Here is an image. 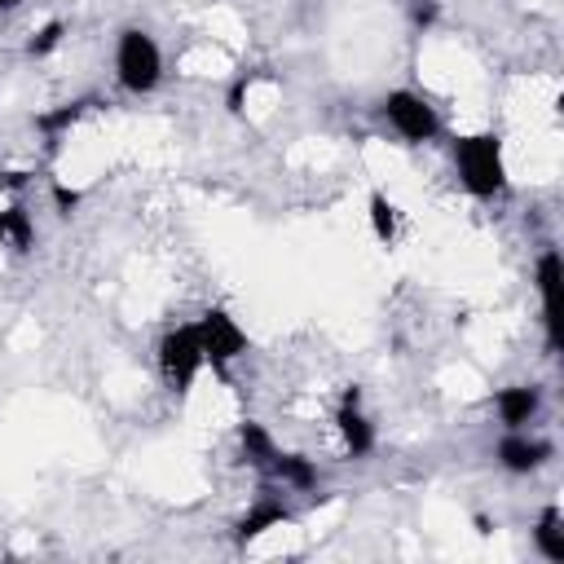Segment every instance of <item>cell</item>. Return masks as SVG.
I'll list each match as a JSON object with an SVG mask.
<instances>
[{
    "mask_svg": "<svg viewBox=\"0 0 564 564\" xmlns=\"http://www.w3.org/2000/svg\"><path fill=\"white\" fill-rule=\"evenodd\" d=\"M454 167L471 198H494L507 189V159L498 132H467L454 137Z\"/></svg>",
    "mask_w": 564,
    "mask_h": 564,
    "instance_id": "obj_1",
    "label": "cell"
},
{
    "mask_svg": "<svg viewBox=\"0 0 564 564\" xmlns=\"http://www.w3.org/2000/svg\"><path fill=\"white\" fill-rule=\"evenodd\" d=\"M115 79L128 88V93H154L159 79H163V53L154 44L150 31L141 26H123L115 35Z\"/></svg>",
    "mask_w": 564,
    "mask_h": 564,
    "instance_id": "obj_2",
    "label": "cell"
},
{
    "mask_svg": "<svg viewBox=\"0 0 564 564\" xmlns=\"http://www.w3.org/2000/svg\"><path fill=\"white\" fill-rule=\"evenodd\" d=\"M203 366L207 361H203V339H198V326L194 322H181V326L163 330V339H159V375H163V383L176 397H185L194 388V379H198Z\"/></svg>",
    "mask_w": 564,
    "mask_h": 564,
    "instance_id": "obj_3",
    "label": "cell"
},
{
    "mask_svg": "<svg viewBox=\"0 0 564 564\" xmlns=\"http://www.w3.org/2000/svg\"><path fill=\"white\" fill-rule=\"evenodd\" d=\"M379 110H383L388 128H392L401 141H410V145H423V141H436V137H441V115H436V106H432L423 93L392 88V93L379 101Z\"/></svg>",
    "mask_w": 564,
    "mask_h": 564,
    "instance_id": "obj_4",
    "label": "cell"
},
{
    "mask_svg": "<svg viewBox=\"0 0 564 564\" xmlns=\"http://www.w3.org/2000/svg\"><path fill=\"white\" fill-rule=\"evenodd\" d=\"M194 326H198V339H203V361H207L216 375H225L229 361H238V357L247 352V330L234 322V313L207 308Z\"/></svg>",
    "mask_w": 564,
    "mask_h": 564,
    "instance_id": "obj_5",
    "label": "cell"
},
{
    "mask_svg": "<svg viewBox=\"0 0 564 564\" xmlns=\"http://www.w3.org/2000/svg\"><path fill=\"white\" fill-rule=\"evenodd\" d=\"M295 520V511L282 502V498H273V494H260L238 520H234V546H251L256 538H264L269 529H282V524H291Z\"/></svg>",
    "mask_w": 564,
    "mask_h": 564,
    "instance_id": "obj_6",
    "label": "cell"
},
{
    "mask_svg": "<svg viewBox=\"0 0 564 564\" xmlns=\"http://www.w3.org/2000/svg\"><path fill=\"white\" fill-rule=\"evenodd\" d=\"M335 427H339V436H344V449H348L352 458H366V454L375 449V427H370V419L361 414V388H357V383L339 392Z\"/></svg>",
    "mask_w": 564,
    "mask_h": 564,
    "instance_id": "obj_7",
    "label": "cell"
},
{
    "mask_svg": "<svg viewBox=\"0 0 564 564\" xmlns=\"http://www.w3.org/2000/svg\"><path fill=\"white\" fill-rule=\"evenodd\" d=\"M551 454H555V445H551V441H538V436H524V427L507 432V436L498 441V449H494L498 467L511 471V476H529V471H538Z\"/></svg>",
    "mask_w": 564,
    "mask_h": 564,
    "instance_id": "obj_8",
    "label": "cell"
},
{
    "mask_svg": "<svg viewBox=\"0 0 564 564\" xmlns=\"http://www.w3.org/2000/svg\"><path fill=\"white\" fill-rule=\"evenodd\" d=\"M560 278H564V264H560V251L546 247L538 256V269H533V282H538V300H542V322H546V348L555 352L560 348V308H555V295H560Z\"/></svg>",
    "mask_w": 564,
    "mask_h": 564,
    "instance_id": "obj_9",
    "label": "cell"
},
{
    "mask_svg": "<svg viewBox=\"0 0 564 564\" xmlns=\"http://www.w3.org/2000/svg\"><path fill=\"white\" fill-rule=\"evenodd\" d=\"M494 410H498L502 427L516 432V427H524V423L538 419V410H542V388H538V383H507V388L494 392Z\"/></svg>",
    "mask_w": 564,
    "mask_h": 564,
    "instance_id": "obj_10",
    "label": "cell"
},
{
    "mask_svg": "<svg viewBox=\"0 0 564 564\" xmlns=\"http://www.w3.org/2000/svg\"><path fill=\"white\" fill-rule=\"evenodd\" d=\"M269 476L282 480L286 489H295V494L317 489V463H313L308 454H295V449H278V454L269 458Z\"/></svg>",
    "mask_w": 564,
    "mask_h": 564,
    "instance_id": "obj_11",
    "label": "cell"
},
{
    "mask_svg": "<svg viewBox=\"0 0 564 564\" xmlns=\"http://www.w3.org/2000/svg\"><path fill=\"white\" fill-rule=\"evenodd\" d=\"M533 546H538V555L546 564H564V511L555 502L542 507V516L533 524Z\"/></svg>",
    "mask_w": 564,
    "mask_h": 564,
    "instance_id": "obj_12",
    "label": "cell"
},
{
    "mask_svg": "<svg viewBox=\"0 0 564 564\" xmlns=\"http://www.w3.org/2000/svg\"><path fill=\"white\" fill-rule=\"evenodd\" d=\"M238 449H242V458H247L256 471H269V458L278 454V441L269 436V427H264V423L242 419V423H238Z\"/></svg>",
    "mask_w": 564,
    "mask_h": 564,
    "instance_id": "obj_13",
    "label": "cell"
},
{
    "mask_svg": "<svg viewBox=\"0 0 564 564\" xmlns=\"http://www.w3.org/2000/svg\"><path fill=\"white\" fill-rule=\"evenodd\" d=\"M97 106V97H75V101H62V106H53V110H44V115H35V132H44L48 141H57L66 128H75L88 110Z\"/></svg>",
    "mask_w": 564,
    "mask_h": 564,
    "instance_id": "obj_14",
    "label": "cell"
},
{
    "mask_svg": "<svg viewBox=\"0 0 564 564\" xmlns=\"http://www.w3.org/2000/svg\"><path fill=\"white\" fill-rule=\"evenodd\" d=\"M0 242L9 251H18V256H26L35 247V220H31V212L22 203H13V207L0 212Z\"/></svg>",
    "mask_w": 564,
    "mask_h": 564,
    "instance_id": "obj_15",
    "label": "cell"
},
{
    "mask_svg": "<svg viewBox=\"0 0 564 564\" xmlns=\"http://www.w3.org/2000/svg\"><path fill=\"white\" fill-rule=\"evenodd\" d=\"M366 212H370V229H375V238H379L383 247H392V242H397V229H401V212H397V203H392L383 189H370Z\"/></svg>",
    "mask_w": 564,
    "mask_h": 564,
    "instance_id": "obj_16",
    "label": "cell"
},
{
    "mask_svg": "<svg viewBox=\"0 0 564 564\" xmlns=\"http://www.w3.org/2000/svg\"><path fill=\"white\" fill-rule=\"evenodd\" d=\"M62 40H66V22H62V18H53V22H44V26L26 40V57H48Z\"/></svg>",
    "mask_w": 564,
    "mask_h": 564,
    "instance_id": "obj_17",
    "label": "cell"
},
{
    "mask_svg": "<svg viewBox=\"0 0 564 564\" xmlns=\"http://www.w3.org/2000/svg\"><path fill=\"white\" fill-rule=\"evenodd\" d=\"M48 194H53V207H57V216H75V212H79V203H84V189H75V185H62V181H53V185H48Z\"/></svg>",
    "mask_w": 564,
    "mask_h": 564,
    "instance_id": "obj_18",
    "label": "cell"
},
{
    "mask_svg": "<svg viewBox=\"0 0 564 564\" xmlns=\"http://www.w3.org/2000/svg\"><path fill=\"white\" fill-rule=\"evenodd\" d=\"M251 79H256V75H238V79H234V88H229V110H234V115L242 110V93L251 88Z\"/></svg>",
    "mask_w": 564,
    "mask_h": 564,
    "instance_id": "obj_19",
    "label": "cell"
},
{
    "mask_svg": "<svg viewBox=\"0 0 564 564\" xmlns=\"http://www.w3.org/2000/svg\"><path fill=\"white\" fill-rule=\"evenodd\" d=\"M414 22L419 26H432L436 22V4L432 0H414Z\"/></svg>",
    "mask_w": 564,
    "mask_h": 564,
    "instance_id": "obj_20",
    "label": "cell"
},
{
    "mask_svg": "<svg viewBox=\"0 0 564 564\" xmlns=\"http://www.w3.org/2000/svg\"><path fill=\"white\" fill-rule=\"evenodd\" d=\"M0 185H4V189H22V185H26V172H4Z\"/></svg>",
    "mask_w": 564,
    "mask_h": 564,
    "instance_id": "obj_21",
    "label": "cell"
},
{
    "mask_svg": "<svg viewBox=\"0 0 564 564\" xmlns=\"http://www.w3.org/2000/svg\"><path fill=\"white\" fill-rule=\"evenodd\" d=\"M22 0H0V13H9V9H18Z\"/></svg>",
    "mask_w": 564,
    "mask_h": 564,
    "instance_id": "obj_22",
    "label": "cell"
}]
</instances>
